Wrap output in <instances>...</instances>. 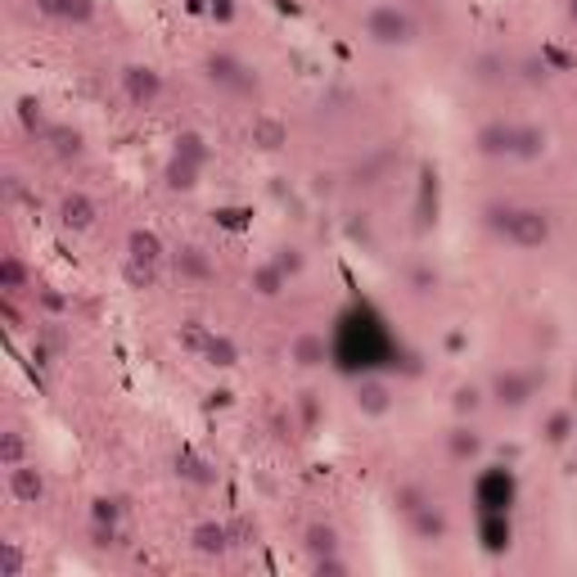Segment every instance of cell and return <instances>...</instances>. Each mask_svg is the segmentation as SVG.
Segmentation results:
<instances>
[{
  "instance_id": "obj_9",
  "label": "cell",
  "mask_w": 577,
  "mask_h": 577,
  "mask_svg": "<svg viewBox=\"0 0 577 577\" xmlns=\"http://www.w3.org/2000/svg\"><path fill=\"white\" fill-rule=\"evenodd\" d=\"M473 144L482 158H514V122H482Z\"/></svg>"
},
{
  "instance_id": "obj_45",
  "label": "cell",
  "mask_w": 577,
  "mask_h": 577,
  "mask_svg": "<svg viewBox=\"0 0 577 577\" xmlns=\"http://www.w3.org/2000/svg\"><path fill=\"white\" fill-rule=\"evenodd\" d=\"M569 18H573V23H577V0H569Z\"/></svg>"
},
{
  "instance_id": "obj_43",
  "label": "cell",
  "mask_w": 577,
  "mask_h": 577,
  "mask_svg": "<svg viewBox=\"0 0 577 577\" xmlns=\"http://www.w3.org/2000/svg\"><path fill=\"white\" fill-rule=\"evenodd\" d=\"M505 537H510V528H501V523H487V546H492V551H501V546H505Z\"/></svg>"
},
{
  "instance_id": "obj_34",
  "label": "cell",
  "mask_w": 577,
  "mask_h": 577,
  "mask_svg": "<svg viewBox=\"0 0 577 577\" xmlns=\"http://www.w3.org/2000/svg\"><path fill=\"white\" fill-rule=\"evenodd\" d=\"M487 231H496V234H505V226H510V217H514V208L510 204H487Z\"/></svg>"
},
{
  "instance_id": "obj_39",
  "label": "cell",
  "mask_w": 577,
  "mask_h": 577,
  "mask_svg": "<svg viewBox=\"0 0 577 577\" xmlns=\"http://www.w3.org/2000/svg\"><path fill=\"white\" fill-rule=\"evenodd\" d=\"M114 542H117L114 523H95V519H91V546H100V551H109Z\"/></svg>"
},
{
  "instance_id": "obj_36",
  "label": "cell",
  "mask_w": 577,
  "mask_h": 577,
  "mask_svg": "<svg viewBox=\"0 0 577 577\" xmlns=\"http://www.w3.org/2000/svg\"><path fill=\"white\" fill-rule=\"evenodd\" d=\"M271 262H275V266H280L284 275H298V271H303V253H298V248H280V253H275Z\"/></svg>"
},
{
  "instance_id": "obj_35",
  "label": "cell",
  "mask_w": 577,
  "mask_h": 577,
  "mask_svg": "<svg viewBox=\"0 0 577 577\" xmlns=\"http://www.w3.org/2000/svg\"><path fill=\"white\" fill-rule=\"evenodd\" d=\"M36 303H41V312H50V316H64V312H68V298L55 293V289H36Z\"/></svg>"
},
{
  "instance_id": "obj_30",
  "label": "cell",
  "mask_w": 577,
  "mask_h": 577,
  "mask_svg": "<svg viewBox=\"0 0 577 577\" xmlns=\"http://www.w3.org/2000/svg\"><path fill=\"white\" fill-rule=\"evenodd\" d=\"M27 569V555L18 542H0V577H23Z\"/></svg>"
},
{
  "instance_id": "obj_24",
  "label": "cell",
  "mask_w": 577,
  "mask_h": 577,
  "mask_svg": "<svg viewBox=\"0 0 577 577\" xmlns=\"http://www.w3.org/2000/svg\"><path fill=\"white\" fill-rule=\"evenodd\" d=\"M172 154H176V158H185V163H194V167H208V158H213V149H208V140H204L199 131H181Z\"/></svg>"
},
{
  "instance_id": "obj_2",
  "label": "cell",
  "mask_w": 577,
  "mask_h": 577,
  "mask_svg": "<svg viewBox=\"0 0 577 577\" xmlns=\"http://www.w3.org/2000/svg\"><path fill=\"white\" fill-rule=\"evenodd\" d=\"M122 95L131 109H154L163 100V73L149 68V64H131L122 68Z\"/></svg>"
},
{
  "instance_id": "obj_1",
  "label": "cell",
  "mask_w": 577,
  "mask_h": 577,
  "mask_svg": "<svg viewBox=\"0 0 577 577\" xmlns=\"http://www.w3.org/2000/svg\"><path fill=\"white\" fill-rule=\"evenodd\" d=\"M365 36L374 41V45H411L415 41V23H411V14L402 9V5H374L370 14H365Z\"/></svg>"
},
{
  "instance_id": "obj_15",
  "label": "cell",
  "mask_w": 577,
  "mask_h": 577,
  "mask_svg": "<svg viewBox=\"0 0 577 577\" xmlns=\"http://www.w3.org/2000/svg\"><path fill=\"white\" fill-rule=\"evenodd\" d=\"M248 135H253V144H257L262 154H280V149L289 144V126H284L280 117H257Z\"/></svg>"
},
{
  "instance_id": "obj_41",
  "label": "cell",
  "mask_w": 577,
  "mask_h": 577,
  "mask_svg": "<svg viewBox=\"0 0 577 577\" xmlns=\"http://www.w3.org/2000/svg\"><path fill=\"white\" fill-rule=\"evenodd\" d=\"M312 569H316V573H321V577H325V573H334V577H339V573H347V564H343V560H339V555H325V560H312Z\"/></svg>"
},
{
  "instance_id": "obj_21",
  "label": "cell",
  "mask_w": 577,
  "mask_h": 577,
  "mask_svg": "<svg viewBox=\"0 0 577 577\" xmlns=\"http://www.w3.org/2000/svg\"><path fill=\"white\" fill-rule=\"evenodd\" d=\"M176 473H181L185 482H194V487H217V469L208 461H199L194 452H181V456H176Z\"/></svg>"
},
{
  "instance_id": "obj_32",
  "label": "cell",
  "mask_w": 577,
  "mask_h": 577,
  "mask_svg": "<svg viewBox=\"0 0 577 577\" xmlns=\"http://www.w3.org/2000/svg\"><path fill=\"white\" fill-rule=\"evenodd\" d=\"M452 406H456V415H473V411L482 406V393H478L473 383H461L456 397H452Z\"/></svg>"
},
{
  "instance_id": "obj_19",
  "label": "cell",
  "mask_w": 577,
  "mask_h": 577,
  "mask_svg": "<svg viewBox=\"0 0 577 577\" xmlns=\"http://www.w3.org/2000/svg\"><path fill=\"white\" fill-rule=\"evenodd\" d=\"M546 154V131L542 126H514V158H523V163H537Z\"/></svg>"
},
{
  "instance_id": "obj_6",
  "label": "cell",
  "mask_w": 577,
  "mask_h": 577,
  "mask_svg": "<svg viewBox=\"0 0 577 577\" xmlns=\"http://www.w3.org/2000/svg\"><path fill=\"white\" fill-rule=\"evenodd\" d=\"M231 546H234L231 523L204 519V523H194V532H190V551H194L199 560H222V555H226Z\"/></svg>"
},
{
  "instance_id": "obj_38",
  "label": "cell",
  "mask_w": 577,
  "mask_h": 577,
  "mask_svg": "<svg viewBox=\"0 0 577 577\" xmlns=\"http://www.w3.org/2000/svg\"><path fill=\"white\" fill-rule=\"evenodd\" d=\"M117 514H122V505L109 501V496H100V501H95V510H91V519H95V523H117Z\"/></svg>"
},
{
  "instance_id": "obj_8",
  "label": "cell",
  "mask_w": 577,
  "mask_h": 577,
  "mask_svg": "<svg viewBox=\"0 0 577 577\" xmlns=\"http://www.w3.org/2000/svg\"><path fill=\"white\" fill-rule=\"evenodd\" d=\"M95 217H100V208H95V199L91 194H82V190H73V194H64L59 199V226L64 231H91L95 226Z\"/></svg>"
},
{
  "instance_id": "obj_11",
  "label": "cell",
  "mask_w": 577,
  "mask_h": 577,
  "mask_svg": "<svg viewBox=\"0 0 577 577\" xmlns=\"http://www.w3.org/2000/svg\"><path fill=\"white\" fill-rule=\"evenodd\" d=\"M36 14L55 18V23H73V27H86L95 18V0H36Z\"/></svg>"
},
{
  "instance_id": "obj_20",
  "label": "cell",
  "mask_w": 577,
  "mask_h": 577,
  "mask_svg": "<svg viewBox=\"0 0 577 577\" xmlns=\"http://www.w3.org/2000/svg\"><path fill=\"white\" fill-rule=\"evenodd\" d=\"M303 546H307V555H312V560L339 555V532H334L330 523H312V528L303 532Z\"/></svg>"
},
{
  "instance_id": "obj_3",
  "label": "cell",
  "mask_w": 577,
  "mask_h": 577,
  "mask_svg": "<svg viewBox=\"0 0 577 577\" xmlns=\"http://www.w3.org/2000/svg\"><path fill=\"white\" fill-rule=\"evenodd\" d=\"M505 239L514 248H542V244H551V213L546 208H514V217L505 226Z\"/></svg>"
},
{
  "instance_id": "obj_5",
  "label": "cell",
  "mask_w": 577,
  "mask_h": 577,
  "mask_svg": "<svg viewBox=\"0 0 577 577\" xmlns=\"http://www.w3.org/2000/svg\"><path fill=\"white\" fill-rule=\"evenodd\" d=\"M532 393H537V374H528V370H501V374L492 379V397H496L501 406H510V411L528 406Z\"/></svg>"
},
{
  "instance_id": "obj_12",
  "label": "cell",
  "mask_w": 577,
  "mask_h": 577,
  "mask_svg": "<svg viewBox=\"0 0 577 577\" xmlns=\"http://www.w3.org/2000/svg\"><path fill=\"white\" fill-rule=\"evenodd\" d=\"M172 266H176V275H181V280H213V275H217L213 257H208L199 244H185V248H176Z\"/></svg>"
},
{
  "instance_id": "obj_22",
  "label": "cell",
  "mask_w": 577,
  "mask_h": 577,
  "mask_svg": "<svg viewBox=\"0 0 577 577\" xmlns=\"http://www.w3.org/2000/svg\"><path fill=\"white\" fill-rule=\"evenodd\" d=\"M213 370H231L234 361H239V343L234 339H226V334H208V343H204V352H199Z\"/></svg>"
},
{
  "instance_id": "obj_10",
  "label": "cell",
  "mask_w": 577,
  "mask_h": 577,
  "mask_svg": "<svg viewBox=\"0 0 577 577\" xmlns=\"http://www.w3.org/2000/svg\"><path fill=\"white\" fill-rule=\"evenodd\" d=\"M352 402H356V411L361 415H388L393 411V388L383 383V379H361L356 383V393H352Z\"/></svg>"
},
{
  "instance_id": "obj_44",
  "label": "cell",
  "mask_w": 577,
  "mask_h": 577,
  "mask_svg": "<svg viewBox=\"0 0 577 577\" xmlns=\"http://www.w3.org/2000/svg\"><path fill=\"white\" fill-rule=\"evenodd\" d=\"M523 77H528V82H542V77H546V64L528 59V64H523Z\"/></svg>"
},
{
  "instance_id": "obj_25",
  "label": "cell",
  "mask_w": 577,
  "mask_h": 577,
  "mask_svg": "<svg viewBox=\"0 0 577 577\" xmlns=\"http://www.w3.org/2000/svg\"><path fill=\"white\" fill-rule=\"evenodd\" d=\"M199 172H204V167H194V163H185V158H176V154H172V163H167L163 181H167V190L185 194V190H194V185H199Z\"/></svg>"
},
{
  "instance_id": "obj_37",
  "label": "cell",
  "mask_w": 577,
  "mask_h": 577,
  "mask_svg": "<svg viewBox=\"0 0 577 577\" xmlns=\"http://www.w3.org/2000/svg\"><path fill=\"white\" fill-rule=\"evenodd\" d=\"M397 505L411 514V510H420V505H429V501H424V492H420V487H411V482H406V487H397Z\"/></svg>"
},
{
  "instance_id": "obj_14",
  "label": "cell",
  "mask_w": 577,
  "mask_h": 577,
  "mask_svg": "<svg viewBox=\"0 0 577 577\" xmlns=\"http://www.w3.org/2000/svg\"><path fill=\"white\" fill-rule=\"evenodd\" d=\"M163 253H167V248H163V239H158V234H154V231H144V226H135V231L126 234V257H131V262H144V266H158V262H163Z\"/></svg>"
},
{
  "instance_id": "obj_29",
  "label": "cell",
  "mask_w": 577,
  "mask_h": 577,
  "mask_svg": "<svg viewBox=\"0 0 577 577\" xmlns=\"http://www.w3.org/2000/svg\"><path fill=\"white\" fill-rule=\"evenodd\" d=\"M122 280L131 284V289H154V280H158V266H144V262H122Z\"/></svg>"
},
{
  "instance_id": "obj_27",
  "label": "cell",
  "mask_w": 577,
  "mask_h": 577,
  "mask_svg": "<svg viewBox=\"0 0 577 577\" xmlns=\"http://www.w3.org/2000/svg\"><path fill=\"white\" fill-rule=\"evenodd\" d=\"M284 280H289V275H284L275 262H262V266L253 271V289H257L262 298H275V293L284 289Z\"/></svg>"
},
{
  "instance_id": "obj_18",
  "label": "cell",
  "mask_w": 577,
  "mask_h": 577,
  "mask_svg": "<svg viewBox=\"0 0 577 577\" xmlns=\"http://www.w3.org/2000/svg\"><path fill=\"white\" fill-rule=\"evenodd\" d=\"M447 452H452V461H478V452H482V433L469 429V424H456V429L447 433Z\"/></svg>"
},
{
  "instance_id": "obj_42",
  "label": "cell",
  "mask_w": 577,
  "mask_h": 577,
  "mask_svg": "<svg viewBox=\"0 0 577 577\" xmlns=\"http://www.w3.org/2000/svg\"><path fill=\"white\" fill-rule=\"evenodd\" d=\"M433 284H438V275H433L429 266H420V271H415V293H433Z\"/></svg>"
},
{
  "instance_id": "obj_33",
  "label": "cell",
  "mask_w": 577,
  "mask_h": 577,
  "mask_svg": "<svg viewBox=\"0 0 577 577\" xmlns=\"http://www.w3.org/2000/svg\"><path fill=\"white\" fill-rule=\"evenodd\" d=\"M569 433H573V415H569V411H555L551 424H546V438H551V443H569Z\"/></svg>"
},
{
  "instance_id": "obj_28",
  "label": "cell",
  "mask_w": 577,
  "mask_h": 577,
  "mask_svg": "<svg viewBox=\"0 0 577 577\" xmlns=\"http://www.w3.org/2000/svg\"><path fill=\"white\" fill-rule=\"evenodd\" d=\"M23 461H27V438L18 429H5L0 433V464L14 469V464H23Z\"/></svg>"
},
{
  "instance_id": "obj_13",
  "label": "cell",
  "mask_w": 577,
  "mask_h": 577,
  "mask_svg": "<svg viewBox=\"0 0 577 577\" xmlns=\"http://www.w3.org/2000/svg\"><path fill=\"white\" fill-rule=\"evenodd\" d=\"M406 519H411V532H415L420 542H443V537H447V514L433 510V501L420 505V510H411Z\"/></svg>"
},
{
  "instance_id": "obj_16",
  "label": "cell",
  "mask_w": 577,
  "mask_h": 577,
  "mask_svg": "<svg viewBox=\"0 0 577 577\" xmlns=\"http://www.w3.org/2000/svg\"><path fill=\"white\" fill-rule=\"evenodd\" d=\"M45 144H50V154L59 158V163H73V158H82V131H73V126H45Z\"/></svg>"
},
{
  "instance_id": "obj_26",
  "label": "cell",
  "mask_w": 577,
  "mask_h": 577,
  "mask_svg": "<svg viewBox=\"0 0 577 577\" xmlns=\"http://www.w3.org/2000/svg\"><path fill=\"white\" fill-rule=\"evenodd\" d=\"M289 356H293V365L312 370V365H321V361H325V339H321V334H298Z\"/></svg>"
},
{
  "instance_id": "obj_17",
  "label": "cell",
  "mask_w": 577,
  "mask_h": 577,
  "mask_svg": "<svg viewBox=\"0 0 577 577\" xmlns=\"http://www.w3.org/2000/svg\"><path fill=\"white\" fill-rule=\"evenodd\" d=\"M0 289H5V293L32 289V271H27V262H23L18 253H5V257H0Z\"/></svg>"
},
{
  "instance_id": "obj_31",
  "label": "cell",
  "mask_w": 577,
  "mask_h": 577,
  "mask_svg": "<svg viewBox=\"0 0 577 577\" xmlns=\"http://www.w3.org/2000/svg\"><path fill=\"white\" fill-rule=\"evenodd\" d=\"M473 77H478V82H501V77H505V59H501V55H482V59L473 64Z\"/></svg>"
},
{
  "instance_id": "obj_40",
  "label": "cell",
  "mask_w": 577,
  "mask_h": 577,
  "mask_svg": "<svg viewBox=\"0 0 577 577\" xmlns=\"http://www.w3.org/2000/svg\"><path fill=\"white\" fill-rule=\"evenodd\" d=\"M231 537H234V546H253V537H257V528H253L248 519H234V523H231Z\"/></svg>"
},
{
  "instance_id": "obj_23",
  "label": "cell",
  "mask_w": 577,
  "mask_h": 577,
  "mask_svg": "<svg viewBox=\"0 0 577 577\" xmlns=\"http://www.w3.org/2000/svg\"><path fill=\"white\" fill-rule=\"evenodd\" d=\"M14 117H18V126L27 131V135H45V109H41V100L36 95H18V104H14Z\"/></svg>"
},
{
  "instance_id": "obj_4",
  "label": "cell",
  "mask_w": 577,
  "mask_h": 577,
  "mask_svg": "<svg viewBox=\"0 0 577 577\" xmlns=\"http://www.w3.org/2000/svg\"><path fill=\"white\" fill-rule=\"evenodd\" d=\"M208 77H213L222 91H231V95H253V91H257L253 68L239 64L234 55H213V59H208Z\"/></svg>"
},
{
  "instance_id": "obj_7",
  "label": "cell",
  "mask_w": 577,
  "mask_h": 577,
  "mask_svg": "<svg viewBox=\"0 0 577 577\" xmlns=\"http://www.w3.org/2000/svg\"><path fill=\"white\" fill-rule=\"evenodd\" d=\"M9 496H14L18 505H41V501H45V473H41L32 461L14 464V469H9Z\"/></svg>"
}]
</instances>
